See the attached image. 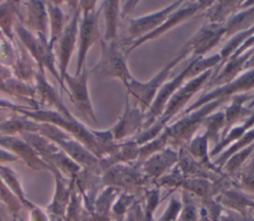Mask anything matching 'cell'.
I'll return each mask as SVG.
<instances>
[{
    "label": "cell",
    "instance_id": "obj_2",
    "mask_svg": "<svg viewBox=\"0 0 254 221\" xmlns=\"http://www.w3.org/2000/svg\"><path fill=\"white\" fill-rule=\"evenodd\" d=\"M213 70L214 68L208 69L197 77L185 82L170 97L163 110V113L156 120V122L151 127L142 131L140 134L133 138L138 146H142L160 135L161 132L166 128V125L171 121V119H173V117H175L178 113L180 114L185 109V106L190 101V99L206 84L212 75Z\"/></svg>",
    "mask_w": 254,
    "mask_h": 221
},
{
    "label": "cell",
    "instance_id": "obj_34",
    "mask_svg": "<svg viewBox=\"0 0 254 221\" xmlns=\"http://www.w3.org/2000/svg\"><path fill=\"white\" fill-rule=\"evenodd\" d=\"M219 221H254L248 216L240 215L236 212L224 209L219 217Z\"/></svg>",
    "mask_w": 254,
    "mask_h": 221
},
{
    "label": "cell",
    "instance_id": "obj_7",
    "mask_svg": "<svg viewBox=\"0 0 254 221\" xmlns=\"http://www.w3.org/2000/svg\"><path fill=\"white\" fill-rule=\"evenodd\" d=\"M212 3H213V1H188V2H185V5H183L184 4L183 3L177 10H175L164 21V23L160 27H158L156 30H154L150 34L146 35L145 37L133 42L130 45V47L126 50L125 55H128L132 51H134L136 48H138L142 44H144L148 41L157 39L158 37L164 35L168 31H170L171 29H173V28L177 27L178 25L188 21L190 18L194 16L197 12L204 11L209 6H211Z\"/></svg>",
    "mask_w": 254,
    "mask_h": 221
},
{
    "label": "cell",
    "instance_id": "obj_21",
    "mask_svg": "<svg viewBox=\"0 0 254 221\" xmlns=\"http://www.w3.org/2000/svg\"><path fill=\"white\" fill-rule=\"evenodd\" d=\"M254 127V112L243 120V122H240L236 126L232 127L228 133L225 135L224 138H222L214 147L209 151V157L210 159H213L217 157L219 154H221L226 148L231 146L233 143L238 141L247 131L252 129Z\"/></svg>",
    "mask_w": 254,
    "mask_h": 221
},
{
    "label": "cell",
    "instance_id": "obj_22",
    "mask_svg": "<svg viewBox=\"0 0 254 221\" xmlns=\"http://www.w3.org/2000/svg\"><path fill=\"white\" fill-rule=\"evenodd\" d=\"M254 25V5L238 11L232 15L224 24L225 36L224 38L229 39L237 33L243 32Z\"/></svg>",
    "mask_w": 254,
    "mask_h": 221
},
{
    "label": "cell",
    "instance_id": "obj_13",
    "mask_svg": "<svg viewBox=\"0 0 254 221\" xmlns=\"http://www.w3.org/2000/svg\"><path fill=\"white\" fill-rule=\"evenodd\" d=\"M253 52L254 47L237 56L229 57L220 67L213 70L212 75L204 85L205 88L213 89L233 81L242 73L246 62L252 55Z\"/></svg>",
    "mask_w": 254,
    "mask_h": 221
},
{
    "label": "cell",
    "instance_id": "obj_15",
    "mask_svg": "<svg viewBox=\"0 0 254 221\" xmlns=\"http://www.w3.org/2000/svg\"><path fill=\"white\" fill-rule=\"evenodd\" d=\"M254 94H250L248 92L246 93H239L235 94L230 97L229 104L225 107L223 110L224 112V129L221 134V138H224L225 135L228 133V131L234 127L236 124H239L242 122V120L246 119L252 114V110L245 107L244 104L246 101L251 100L253 98Z\"/></svg>",
    "mask_w": 254,
    "mask_h": 221
},
{
    "label": "cell",
    "instance_id": "obj_24",
    "mask_svg": "<svg viewBox=\"0 0 254 221\" xmlns=\"http://www.w3.org/2000/svg\"><path fill=\"white\" fill-rule=\"evenodd\" d=\"M229 179L233 186L254 194V155Z\"/></svg>",
    "mask_w": 254,
    "mask_h": 221
},
{
    "label": "cell",
    "instance_id": "obj_12",
    "mask_svg": "<svg viewBox=\"0 0 254 221\" xmlns=\"http://www.w3.org/2000/svg\"><path fill=\"white\" fill-rule=\"evenodd\" d=\"M179 161V151L167 147L147 158L141 166V170L148 180L156 181L161 176L168 173Z\"/></svg>",
    "mask_w": 254,
    "mask_h": 221
},
{
    "label": "cell",
    "instance_id": "obj_10",
    "mask_svg": "<svg viewBox=\"0 0 254 221\" xmlns=\"http://www.w3.org/2000/svg\"><path fill=\"white\" fill-rule=\"evenodd\" d=\"M145 120V112L136 105L131 104L129 95H126L125 108L122 116L119 118L115 126L110 130L114 141L121 142L127 141L128 138L137 136L138 132L143 128Z\"/></svg>",
    "mask_w": 254,
    "mask_h": 221
},
{
    "label": "cell",
    "instance_id": "obj_35",
    "mask_svg": "<svg viewBox=\"0 0 254 221\" xmlns=\"http://www.w3.org/2000/svg\"><path fill=\"white\" fill-rule=\"evenodd\" d=\"M245 70H249V69H254V52L252 54V55L250 56V58L248 59V61L246 62L245 66H244Z\"/></svg>",
    "mask_w": 254,
    "mask_h": 221
},
{
    "label": "cell",
    "instance_id": "obj_28",
    "mask_svg": "<svg viewBox=\"0 0 254 221\" xmlns=\"http://www.w3.org/2000/svg\"><path fill=\"white\" fill-rule=\"evenodd\" d=\"M253 34H254V25H253L251 28H249V29H247V30H245V31H243V32L237 33L236 35H234V36H232L231 38H229L228 42H227V43L225 44V46L221 49V51L218 53L219 55H220L221 61L219 62L218 65H216V67H215L214 69L220 67V66L238 50V48H239L247 39H249Z\"/></svg>",
    "mask_w": 254,
    "mask_h": 221
},
{
    "label": "cell",
    "instance_id": "obj_14",
    "mask_svg": "<svg viewBox=\"0 0 254 221\" xmlns=\"http://www.w3.org/2000/svg\"><path fill=\"white\" fill-rule=\"evenodd\" d=\"M214 200L223 209L236 212L243 216H248L250 210L254 206V201L242 190L233 185L222 189L214 197Z\"/></svg>",
    "mask_w": 254,
    "mask_h": 221
},
{
    "label": "cell",
    "instance_id": "obj_31",
    "mask_svg": "<svg viewBox=\"0 0 254 221\" xmlns=\"http://www.w3.org/2000/svg\"><path fill=\"white\" fill-rule=\"evenodd\" d=\"M183 209L178 221H199L198 209L194 203L192 195L182 190Z\"/></svg>",
    "mask_w": 254,
    "mask_h": 221
},
{
    "label": "cell",
    "instance_id": "obj_16",
    "mask_svg": "<svg viewBox=\"0 0 254 221\" xmlns=\"http://www.w3.org/2000/svg\"><path fill=\"white\" fill-rule=\"evenodd\" d=\"M95 2H91L90 6L85 9L84 18L80 28V48L78 55V65H77V74L79 73L81 64L84 60L86 52L89 47L99 39V32L97 27V17L98 15L94 12Z\"/></svg>",
    "mask_w": 254,
    "mask_h": 221
},
{
    "label": "cell",
    "instance_id": "obj_19",
    "mask_svg": "<svg viewBox=\"0 0 254 221\" xmlns=\"http://www.w3.org/2000/svg\"><path fill=\"white\" fill-rule=\"evenodd\" d=\"M179 151V161L177 164V166L181 170V172L184 174L185 177H197V178H206L211 181H216L220 179L221 177H224L222 175L216 174L205 167L201 166L199 164H197L187 152L186 148H181Z\"/></svg>",
    "mask_w": 254,
    "mask_h": 221
},
{
    "label": "cell",
    "instance_id": "obj_38",
    "mask_svg": "<svg viewBox=\"0 0 254 221\" xmlns=\"http://www.w3.org/2000/svg\"><path fill=\"white\" fill-rule=\"evenodd\" d=\"M253 155H254V154H253Z\"/></svg>",
    "mask_w": 254,
    "mask_h": 221
},
{
    "label": "cell",
    "instance_id": "obj_8",
    "mask_svg": "<svg viewBox=\"0 0 254 221\" xmlns=\"http://www.w3.org/2000/svg\"><path fill=\"white\" fill-rule=\"evenodd\" d=\"M148 181L140 166L130 164H117L108 167L104 175V182L108 186L125 189L126 192L142 188Z\"/></svg>",
    "mask_w": 254,
    "mask_h": 221
},
{
    "label": "cell",
    "instance_id": "obj_30",
    "mask_svg": "<svg viewBox=\"0 0 254 221\" xmlns=\"http://www.w3.org/2000/svg\"><path fill=\"white\" fill-rule=\"evenodd\" d=\"M168 147V136L163 130L160 135H158L153 140L145 143L142 146H139V157L138 161L142 164L147 158L153 154L160 152Z\"/></svg>",
    "mask_w": 254,
    "mask_h": 221
},
{
    "label": "cell",
    "instance_id": "obj_33",
    "mask_svg": "<svg viewBox=\"0 0 254 221\" xmlns=\"http://www.w3.org/2000/svg\"><path fill=\"white\" fill-rule=\"evenodd\" d=\"M183 209V202L176 197H172L169 203L157 221H178Z\"/></svg>",
    "mask_w": 254,
    "mask_h": 221
},
{
    "label": "cell",
    "instance_id": "obj_37",
    "mask_svg": "<svg viewBox=\"0 0 254 221\" xmlns=\"http://www.w3.org/2000/svg\"><path fill=\"white\" fill-rule=\"evenodd\" d=\"M254 107V96H253V98L250 100V103L248 104V106H247V108H249V109H251V108H253Z\"/></svg>",
    "mask_w": 254,
    "mask_h": 221
},
{
    "label": "cell",
    "instance_id": "obj_32",
    "mask_svg": "<svg viewBox=\"0 0 254 221\" xmlns=\"http://www.w3.org/2000/svg\"><path fill=\"white\" fill-rule=\"evenodd\" d=\"M135 194L130 192H122L118 194L117 199L114 200L112 204V212L118 218H122L126 213H128L135 203Z\"/></svg>",
    "mask_w": 254,
    "mask_h": 221
},
{
    "label": "cell",
    "instance_id": "obj_5",
    "mask_svg": "<svg viewBox=\"0 0 254 221\" xmlns=\"http://www.w3.org/2000/svg\"><path fill=\"white\" fill-rule=\"evenodd\" d=\"M101 50V58L93 68V72L99 77L117 78L126 87L133 78L126 62L127 55L120 50L116 42L102 41Z\"/></svg>",
    "mask_w": 254,
    "mask_h": 221
},
{
    "label": "cell",
    "instance_id": "obj_17",
    "mask_svg": "<svg viewBox=\"0 0 254 221\" xmlns=\"http://www.w3.org/2000/svg\"><path fill=\"white\" fill-rule=\"evenodd\" d=\"M254 5V1H213L211 6L203 11L210 24H224L232 15Z\"/></svg>",
    "mask_w": 254,
    "mask_h": 221
},
{
    "label": "cell",
    "instance_id": "obj_11",
    "mask_svg": "<svg viewBox=\"0 0 254 221\" xmlns=\"http://www.w3.org/2000/svg\"><path fill=\"white\" fill-rule=\"evenodd\" d=\"M225 36V29L223 24L203 25L187 43L189 44L191 53L195 57H203L205 54L216 47Z\"/></svg>",
    "mask_w": 254,
    "mask_h": 221
},
{
    "label": "cell",
    "instance_id": "obj_4",
    "mask_svg": "<svg viewBox=\"0 0 254 221\" xmlns=\"http://www.w3.org/2000/svg\"><path fill=\"white\" fill-rule=\"evenodd\" d=\"M191 50L188 43H185L181 48L179 53L171 59L155 76H153L147 82L138 81L134 77L130 80L128 85L125 87L127 94L131 95L135 100L136 105H138L143 112H147L157 95L158 91L162 85L167 82L168 76L170 75L172 69L183 59H185L189 55H190Z\"/></svg>",
    "mask_w": 254,
    "mask_h": 221
},
{
    "label": "cell",
    "instance_id": "obj_26",
    "mask_svg": "<svg viewBox=\"0 0 254 221\" xmlns=\"http://www.w3.org/2000/svg\"><path fill=\"white\" fill-rule=\"evenodd\" d=\"M202 127H204L205 131L204 134L207 137L208 141H211L214 143V146L220 141L222 131L224 129V112L221 111H215L208 115L202 124Z\"/></svg>",
    "mask_w": 254,
    "mask_h": 221
},
{
    "label": "cell",
    "instance_id": "obj_20",
    "mask_svg": "<svg viewBox=\"0 0 254 221\" xmlns=\"http://www.w3.org/2000/svg\"><path fill=\"white\" fill-rule=\"evenodd\" d=\"M160 188L152 187L145 190L144 199L140 203H134L131 213L135 221H155L154 213L160 204Z\"/></svg>",
    "mask_w": 254,
    "mask_h": 221
},
{
    "label": "cell",
    "instance_id": "obj_6",
    "mask_svg": "<svg viewBox=\"0 0 254 221\" xmlns=\"http://www.w3.org/2000/svg\"><path fill=\"white\" fill-rule=\"evenodd\" d=\"M253 88H254V69H249V70H246L245 72H242L233 81L225 85L215 87L210 91L200 95L192 104H190L188 108H185L179 114V117L185 116L213 100L220 99V98H230L235 94L246 93L252 90Z\"/></svg>",
    "mask_w": 254,
    "mask_h": 221
},
{
    "label": "cell",
    "instance_id": "obj_36",
    "mask_svg": "<svg viewBox=\"0 0 254 221\" xmlns=\"http://www.w3.org/2000/svg\"><path fill=\"white\" fill-rule=\"evenodd\" d=\"M248 217H250L252 220H254V206H253V208L250 210Z\"/></svg>",
    "mask_w": 254,
    "mask_h": 221
},
{
    "label": "cell",
    "instance_id": "obj_18",
    "mask_svg": "<svg viewBox=\"0 0 254 221\" xmlns=\"http://www.w3.org/2000/svg\"><path fill=\"white\" fill-rule=\"evenodd\" d=\"M208 139L205 136V134L201 135H195L185 147L187 152L190 154V156L201 166L205 167L206 169L222 175V176H227L224 174L222 169L217 167L213 162L211 161L209 157V150H208Z\"/></svg>",
    "mask_w": 254,
    "mask_h": 221
},
{
    "label": "cell",
    "instance_id": "obj_27",
    "mask_svg": "<svg viewBox=\"0 0 254 221\" xmlns=\"http://www.w3.org/2000/svg\"><path fill=\"white\" fill-rule=\"evenodd\" d=\"M253 154H254V143L242 150L237 151L231 157H229L221 168L222 171L228 177L233 175L237 170H239L245 165V163L248 161L250 157L253 156Z\"/></svg>",
    "mask_w": 254,
    "mask_h": 221
},
{
    "label": "cell",
    "instance_id": "obj_25",
    "mask_svg": "<svg viewBox=\"0 0 254 221\" xmlns=\"http://www.w3.org/2000/svg\"><path fill=\"white\" fill-rule=\"evenodd\" d=\"M119 8V1H105L103 3V13L106 24L104 42H116Z\"/></svg>",
    "mask_w": 254,
    "mask_h": 221
},
{
    "label": "cell",
    "instance_id": "obj_23",
    "mask_svg": "<svg viewBox=\"0 0 254 221\" xmlns=\"http://www.w3.org/2000/svg\"><path fill=\"white\" fill-rule=\"evenodd\" d=\"M69 86L71 88L72 96L74 101L76 102L78 108L87 116H89L92 120L96 121V118L93 114L92 108L90 106L88 94H87V86H86V73L83 72L81 75L77 76V78H73L68 80Z\"/></svg>",
    "mask_w": 254,
    "mask_h": 221
},
{
    "label": "cell",
    "instance_id": "obj_9",
    "mask_svg": "<svg viewBox=\"0 0 254 221\" xmlns=\"http://www.w3.org/2000/svg\"><path fill=\"white\" fill-rule=\"evenodd\" d=\"M184 1H175L167 7L151 13L149 15L139 17V18H129V26L127 28L128 40L131 41L130 45L150 34L158 27H160L164 21L175 11L177 10ZM130 47V46H129Z\"/></svg>",
    "mask_w": 254,
    "mask_h": 221
},
{
    "label": "cell",
    "instance_id": "obj_1",
    "mask_svg": "<svg viewBox=\"0 0 254 221\" xmlns=\"http://www.w3.org/2000/svg\"><path fill=\"white\" fill-rule=\"evenodd\" d=\"M220 60L221 58L219 54L213 55L208 57H195L187 65L186 68H184L179 73V75L174 77L172 80L165 82L155 96L149 110L145 113V120L142 128L143 131L151 127L156 122V120L163 113V110L170 97L185 82L197 77L208 69L215 68Z\"/></svg>",
    "mask_w": 254,
    "mask_h": 221
},
{
    "label": "cell",
    "instance_id": "obj_3",
    "mask_svg": "<svg viewBox=\"0 0 254 221\" xmlns=\"http://www.w3.org/2000/svg\"><path fill=\"white\" fill-rule=\"evenodd\" d=\"M227 101H229V98H220L208 102L196 110L180 117L172 125L166 126L164 131L168 136V146L177 151L186 147L198 129L202 127L204 119Z\"/></svg>",
    "mask_w": 254,
    "mask_h": 221
},
{
    "label": "cell",
    "instance_id": "obj_29",
    "mask_svg": "<svg viewBox=\"0 0 254 221\" xmlns=\"http://www.w3.org/2000/svg\"><path fill=\"white\" fill-rule=\"evenodd\" d=\"M254 143V127L247 131L238 141L233 143L231 146L226 148L221 154H219L215 160H213V164L219 167L220 169L222 168L224 163L227 161L229 157H231L234 153H236L239 150H242L251 144Z\"/></svg>",
    "mask_w": 254,
    "mask_h": 221
}]
</instances>
